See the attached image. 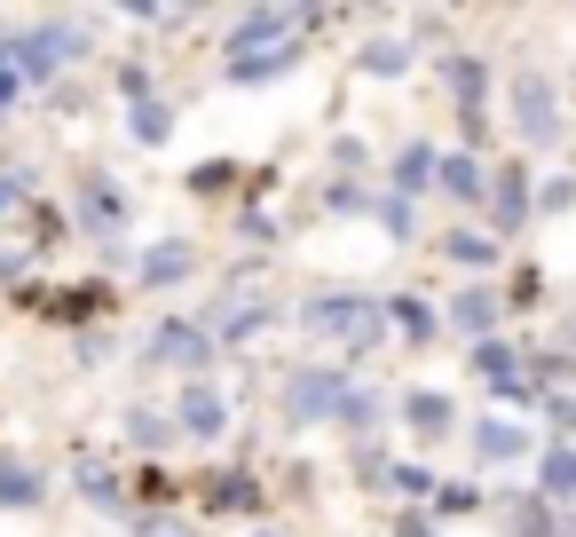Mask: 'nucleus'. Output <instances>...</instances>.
Listing matches in <instances>:
<instances>
[{
    "instance_id": "obj_1",
    "label": "nucleus",
    "mask_w": 576,
    "mask_h": 537,
    "mask_svg": "<svg viewBox=\"0 0 576 537\" xmlns=\"http://www.w3.org/2000/svg\"><path fill=\"white\" fill-rule=\"evenodd\" d=\"M514 104H521V134H529V143H553V127H561L553 119V87L529 72V80H514Z\"/></svg>"
},
{
    "instance_id": "obj_2",
    "label": "nucleus",
    "mask_w": 576,
    "mask_h": 537,
    "mask_svg": "<svg viewBox=\"0 0 576 537\" xmlns=\"http://www.w3.org/2000/svg\"><path fill=\"white\" fill-rule=\"evenodd\" d=\"M63 48H72L63 32H32V40H24V48H9V56H16V72H24V80H48L56 63H63Z\"/></svg>"
},
{
    "instance_id": "obj_3",
    "label": "nucleus",
    "mask_w": 576,
    "mask_h": 537,
    "mask_svg": "<svg viewBox=\"0 0 576 537\" xmlns=\"http://www.w3.org/2000/svg\"><path fill=\"white\" fill-rule=\"evenodd\" d=\"M332 403H340V380H332V372H300V380H292V411H300V419L332 411Z\"/></svg>"
},
{
    "instance_id": "obj_4",
    "label": "nucleus",
    "mask_w": 576,
    "mask_h": 537,
    "mask_svg": "<svg viewBox=\"0 0 576 537\" xmlns=\"http://www.w3.org/2000/svg\"><path fill=\"white\" fill-rule=\"evenodd\" d=\"M190 434H221V395L214 387H182V411H175Z\"/></svg>"
},
{
    "instance_id": "obj_5",
    "label": "nucleus",
    "mask_w": 576,
    "mask_h": 537,
    "mask_svg": "<svg viewBox=\"0 0 576 537\" xmlns=\"http://www.w3.org/2000/svg\"><path fill=\"white\" fill-rule=\"evenodd\" d=\"M32 498H40V475L16 466V458H0V506H32Z\"/></svg>"
},
{
    "instance_id": "obj_6",
    "label": "nucleus",
    "mask_w": 576,
    "mask_h": 537,
    "mask_svg": "<svg viewBox=\"0 0 576 537\" xmlns=\"http://www.w3.org/2000/svg\"><path fill=\"white\" fill-rule=\"evenodd\" d=\"M434 175H443V190H451V198H482V190H490V182H482V166H473V158H443Z\"/></svg>"
},
{
    "instance_id": "obj_7",
    "label": "nucleus",
    "mask_w": 576,
    "mask_h": 537,
    "mask_svg": "<svg viewBox=\"0 0 576 537\" xmlns=\"http://www.w3.org/2000/svg\"><path fill=\"white\" fill-rule=\"evenodd\" d=\"M158 356H166V363H206V341L182 332V324H166V332H158Z\"/></svg>"
},
{
    "instance_id": "obj_8",
    "label": "nucleus",
    "mask_w": 576,
    "mask_h": 537,
    "mask_svg": "<svg viewBox=\"0 0 576 537\" xmlns=\"http://www.w3.org/2000/svg\"><path fill=\"white\" fill-rule=\"evenodd\" d=\"M545 490L561 498V506H576V451H553L545 458Z\"/></svg>"
},
{
    "instance_id": "obj_9",
    "label": "nucleus",
    "mask_w": 576,
    "mask_h": 537,
    "mask_svg": "<svg viewBox=\"0 0 576 537\" xmlns=\"http://www.w3.org/2000/svg\"><path fill=\"white\" fill-rule=\"evenodd\" d=\"M473 363H482V380H490V387H521V363H514V348H482Z\"/></svg>"
},
{
    "instance_id": "obj_10",
    "label": "nucleus",
    "mask_w": 576,
    "mask_h": 537,
    "mask_svg": "<svg viewBox=\"0 0 576 537\" xmlns=\"http://www.w3.org/2000/svg\"><path fill=\"white\" fill-rule=\"evenodd\" d=\"M490 206H497V222H521V214H529V198H521V175H497Z\"/></svg>"
},
{
    "instance_id": "obj_11",
    "label": "nucleus",
    "mask_w": 576,
    "mask_h": 537,
    "mask_svg": "<svg viewBox=\"0 0 576 537\" xmlns=\"http://www.w3.org/2000/svg\"><path fill=\"white\" fill-rule=\"evenodd\" d=\"M482 458H521V427L490 419V427H482Z\"/></svg>"
},
{
    "instance_id": "obj_12",
    "label": "nucleus",
    "mask_w": 576,
    "mask_h": 537,
    "mask_svg": "<svg viewBox=\"0 0 576 537\" xmlns=\"http://www.w3.org/2000/svg\"><path fill=\"white\" fill-rule=\"evenodd\" d=\"M411 427L443 434V427H451V403H443V395H411Z\"/></svg>"
},
{
    "instance_id": "obj_13",
    "label": "nucleus",
    "mask_w": 576,
    "mask_h": 537,
    "mask_svg": "<svg viewBox=\"0 0 576 537\" xmlns=\"http://www.w3.org/2000/svg\"><path fill=\"white\" fill-rule=\"evenodd\" d=\"M214 506H221V514H253L261 498H253V482H237V475H229V482L214 490Z\"/></svg>"
},
{
    "instance_id": "obj_14",
    "label": "nucleus",
    "mask_w": 576,
    "mask_h": 537,
    "mask_svg": "<svg viewBox=\"0 0 576 537\" xmlns=\"http://www.w3.org/2000/svg\"><path fill=\"white\" fill-rule=\"evenodd\" d=\"M490 317H497V300H490V293H466V300H458V324H466V332H482Z\"/></svg>"
},
{
    "instance_id": "obj_15",
    "label": "nucleus",
    "mask_w": 576,
    "mask_h": 537,
    "mask_svg": "<svg viewBox=\"0 0 576 537\" xmlns=\"http://www.w3.org/2000/svg\"><path fill=\"white\" fill-rule=\"evenodd\" d=\"M427 166H434L427 143H419V151H403V182H395V190H427Z\"/></svg>"
},
{
    "instance_id": "obj_16",
    "label": "nucleus",
    "mask_w": 576,
    "mask_h": 537,
    "mask_svg": "<svg viewBox=\"0 0 576 537\" xmlns=\"http://www.w3.org/2000/svg\"><path fill=\"white\" fill-rule=\"evenodd\" d=\"M451 253H458V261H497V246H490V238H473V229H458Z\"/></svg>"
},
{
    "instance_id": "obj_17",
    "label": "nucleus",
    "mask_w": 576,
    "mask_h": 537,
    "mask_svg": "<svg viewBox=\"0 0 576 537\" xmlns=\"http://www.w3.org/2000/svg\"><path fill=\"white\" fill-rule=\"evenodd\" d=\"M134 134H143V143H158V134H166V111H158V104H143V111H134Z\"/></svg>"
},
{
    "instance_id": "obj_18",
    "label": "nucleus",
    "mask_w": 576,
    "mask_h": 537,
    "mask_svg": "<svg viewBox=\"0 0 576 537\" xmlns=\"http://www.w3.org/2000/svg\"><path fill=\"white\" fill-rule=\"evenodd\" d=\"M363 63H371V72H403V48L387 40V48H363Z\"/></svg>"
},
{
    "instance_id": "obj_19",
    "label": "nucleus",
    "mask_w": 576,
    "mask_h": 537,
    "mask_svg": "<svg viewBox=\"0 0 576 537\" xmlns=\"http://www.w3.org/2000/svg\"><path fill=\"white\" fill-rule=\"evenodd\" d=\"M9 95H16V56L0 48V104H9Z\"/></svg>"
},
{
    "instance_id": "obj_20",
    "label": "nucleus",
    "mask_w": 576,
    "mask_h": 537,
    "mask_svg": "<svg viewBox=\"0 0 576 537\" xmlns=\"http://www.w3.org/2000/svg\"><path fill=\"white\" fill-rule=\"evenodd\" d=\"M143 537H190L182 522H143Z\"/></svg>"
},
{
    "instance_id": "obj_21",
    "label": "nucleus",
    "mask_w": 576,
    "mask_h": 537,
    "mask_svg": "<svg viewBox=\"0 0 576 537\" xmlns=\"http://www.w3.org/2000/svg\"><path fill=\"white\" fill-rule=\"evenodd\" d=\"M0 206H9V182H0Z\"/></svg>"
}]
</instances>
